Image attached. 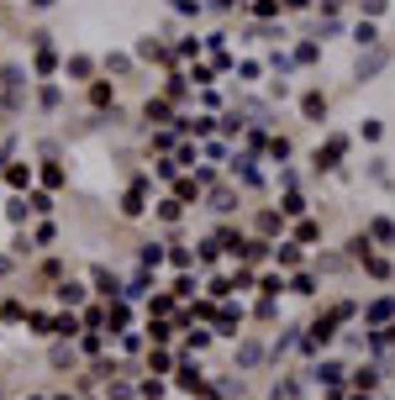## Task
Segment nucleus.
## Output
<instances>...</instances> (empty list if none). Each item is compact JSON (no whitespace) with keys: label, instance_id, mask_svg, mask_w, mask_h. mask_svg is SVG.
<instances>
[{"label":"nucleus","instance_id":"nucleus-1","mask_svg":"<svg viewBox=\"0 0 395 400\" xmlns=\"http://www.w3.org/2000/svg\"><path fill=\"white\" fill-rule=\"evenodd\" d=\"M385 342H395V327H390V332H385Z\"/></svg>","mask_w":395,"mask_h":400}]
</instances>
